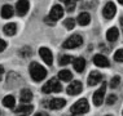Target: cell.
I'll use <instances>...</instances> for the list:
<instances>
[{"label":"cell","mask_w":123,"mask_h":116,"mask_svg":"<svg viewBox=\"0 0 123 116\" xmlns=\"http://www.w3.org/2000/svg\"><path fill=\"white\" fill-rule=\"evenodd\" d=\"M29 71H30L31 79L35 81H42L43 79H45V76H47V70L43 67L42 65H39L38 62H32L29 67Z\"/></svg>","instance_id":"1"},{"label":"cell","mask_w":123,"mask_h":116,"mask_svg":"<svg viewBox=\"0 0 123 116\" xmlns=\"http://www.w3.org/2000/svg\"><path fill=\"white\" fill-rule=\"evenodd\" d=\"M88 110H89V106H88V101L86 98L79 99V101L75 102V103L71 106V108H70L71 114H74V115L86 114V112H88Z\"/></svg>","instance_id":"2"},{"label":"cell","mask_w":123,"mask_h":116,"mask_svg":"<svg viewBox=\"0 0 123 116\" xmlns=\"http://www.w3.org/2000/svg\"><path fill=\"white\" fill-rule=\"evenodd\" d=\"M83 43V39L80 35H71L69 39H66L65 43L62 44L65 49H74V48H78Z\"/></svg>","instance_id":"3"},{"label":"cell","mask_w":123,"mask_h":116,"mask_svg":"<svg viewBox=\"0 0 123 116\" xmlns=\"http://www.w3.org/2000/svg\"><path fill=\"white\" fill-rule=\"evenodd\" d=\"M44 93H53V92H61L62 90V85L60 84V81L57 80V79H51L47 84H44V87H43L42 89Z\"/></svg>","instance_id":"4"},{"label":"cell","mask_w":123,"mask_h":116,"mask_svg":"<svg viewBox=\"0 0 123 116\" xmlns=\"http://www.w3.org/2000/svg\"><path fill=\"white\" fill-rule=\"evenodd\" d=\"M105 90H106V85H105V83L102 84V87L98 89V90H96L95 92V94H93V103L95 106H101L102 105V102H104V97H105Z\"/></svg>","instance_id":"5"},{"label":"cell","mask_w":123,"mask_h":116,"mask_svg":"<svg viewBox=\"0 0 123 116\" xmlns=\"http://www.w3.org/2000/svg\"><path fill=\"white\" fill-rule=\"evenodd\" d=\"M115 12H117V8H115L114 3L113 1H108L104 6V11H102V14H104L105 18L111 19L115 16Z\"/></svg>","instance_id":"6"},{"label":"cell","mask_w":123,"mask_h":116,"mask_svg":"<svg viewBox=\"0 0 123 116\" xmlns=\"http://www.w3.org/2000/svg\"><path fill=\"white\" fill-rule=\"evenodd\" d=\"M39 54H40V57L45 62L48 66H51L53 63V54H52V52L49 50L48 48H45V46H43V48L39 49Z\"/></svg>","instance_id":"7"},{"label":"cell","mask_w":123,"mask_h":116,"mask_svg":"<svg viewBox=\"0 0 123 116\" xmlns=\"http://www.w3.org/2000/svg\"><path fill=\"white\" fill-rule=\"evenodd\" d=\"M29 8H30L29 0H18L17 4H16V11H17L18 16H25L29 12Z\"/></svg>","instance_id":"8"},{"label":"cell","mask_w":123,"mask_h":116,"mask_svg":"<svg viewBox=\"0 0 123 116\" xmlns=\"http://www.w3.org/2000/svg\"><path fill=\"white\" fill-rule=\"evenodd\" d=\"M82 89H83L82 83L75 80V81H73L71 84L68 87L66 92H68V94H69V95H76V94H79V93L82 92Z\"/></svg>","instance_id":"9"},{"label":"cell","mask_w":123,"mask_h":116,"mask_svg":"<svg viewBox=\"0 0 123 116\" xmlns=\"http://www.w3.org/2000/svg\"><path fill=\"white\" fill-rule=\"evenodd\" d=\"M62 16H64V8H62L61 5H53L51 12H49V17H51L53 21H57V19L62 18Z\"/></svg>","instance_id":"10"},{"label":"cell","mask_w":123,"mask_h":116,"mask_svg":"<svg viewBox=\"0 0 123 116\" xmlns=\"http://www.w3.org/2000/svg\"><path fill=\"white\" fill-rule=\"evenodd\" d=\"M66 105V101L62 98H53L51 101H48V107L51 110H60Z\"/></svg>","instance_id":"11"},{"label":"cell","mask_w":123,"mask_h":116,"mask_svg":"<svg viewBox=\"0 0 123 116\" xmlns=\"http://www.w3.org/2000/svg\"><path fill=\"white\" fill-rule=\"evenodd\" d=\"M101 80H102V75L98 71H92L88 76V85H91V87L97 85Z\"/></svg>","instance_id":"12"},{"label":"cell","mask_w":123,"mask_h":116,"mask_svg":"<svg viewBox=\"0 0 123 116\" xmlns=\"http://www.w3.org/2000/svg\"><path fill=\"white\" fill-rule=\"evenodd\" d=\"M93 63L98 67H109V61L105 55L102 54H96L93 57Z\"/></svg>","instance_id":"13"},{"label":"cell","mask_w":123,"mask_h":116,"mask_svg":"<svg viewBox=\"0 0 123 116\" xmlns=\"http://www.w3.org/2000/svg\"><path fill=\"white\" fill-rule=\"evenodd\" d=\"M73 66H74V70L76 72H83V71H84V68H86L84 58H82V57L75 58L74 61H73Z\"/></svg>","instance_id":"14"},{"label":"cell","mask_w":123,"mask_h":116,"mask_svg":"<svg viewBox=\"0 0 123 116\" xmlns=\"http://www.w3.org/2000/svg\"><path fill=\"white\" fill-rule=\"evenodd\" d=\"M34 110V107H32V105H21L19 107H17L14 110L16 114H24V115H30Z\"/></svg>","instance_id":"15"},{"label":"cell","mask_w":123,"mask_h":116,"mask_svg":"<svg viewBox=\"0 0 123 116\" xmlns=\"http://www.w3.org/2000/svg\"><path fill=\"white\" fill-rule=\"evenodd\" d=\"M76 22L79 23L80 26H87L89 22H91V16L88 14V13H80V14L78 16V19H76Z\"/></svg>","instance_id":"16"},{"label":"cell","mask_w":123,"mask_h":116,"mask_svg":"<svg viewBox=\"0 0 123 116\" xmlns=\"http://www.w3.org/2000/svg\"><path fill=\"white\" fill-rule=\"evenodd\" d=\"M19 99H21V102H24V103H29V102L32 99L31 90H30V89H22L21 95H19Z\"/></svg>","instance_id":"17"},{"label":"cell","mask_w":123,"mask_h":116,"mask_svg":"<svg viewBox=\"0 0 123 116\" xmlns=\"http://www.w3.org/2000/svg\"><path fill=\"white\" fill-rule=\"evenodd\" d=\"M119 36V32H118V28L117 27H111L108 30V32H106V39H108L109 41H115L118 39Z\"/></svg>","instance_id":"18"},{"label":"cell","mask_w":123,"mask_h":116,"mask_svg":"<svg viewBox=\"0 0 123 116\" xmlns=\"http://www.w3.org/2000/svg\"><path fill=\"white\" fill-rule=\"evenodd\" d=\"M58 79L62 81H70L73 79V74L69 70H61V71L58 72Z\"/></svg>","instance_id":"19"},{"label":"cell","mask_w":123,"mask_h":116,"mask_svg":"<svg viewBox=\"0 0 123 116\" xmlns=\"http://www.w3.org/2000/svg\"><path fill=\"white\" fill-rule=\"evenodd\" d=\"M17 32V26L14 23H8V25L4 26V34L8 36H12Z\"/></svg>","instance_id":"20"},{"label":"cell","mask_w":123,"mask_h":116,"mask_svg":"<svg viewBox=\"0 0 123 116\" xmlns=\"http://www.w3.org/2000/svg\"><path fill=\"white\" fill-rule=\"evenodd\" d=\"M13 16V8L11 5H4L1 8V17L3 18H5V19H8V18H11Z\"/></svg>","instance_id":"21"},{"label":"cell","mask_w":123,"mask_h":116,"mask_svg":"<svg viewBox=\"0 0 123 116\" xmlns=\"http://www.w3.org/2000/svg\"><path fill=\"white\" fill-rule=\"evenodd\" d=\"M3 105L5 106L6 108H13L16 105V99L13 95H6V97H4V99H3Z\"/></svg>","instance_id":"22"},{"label":"cell","mask_w":123,"mask_h":116,"mask_svg":"<svg viewBox=\"0 0 123 116\" xmlns=\"http://www.w3.org/2000/svg\"><path fill=\"white\" fill-rule=\"evenodd\" d=\"M71 61H73V58L70 57V55H61V57H60L58 63L61 65V66H66V65L70 63Z\"/></svg>","instance_id":"23"},{"label":"cell","mask_w":123,"mask_h":116,"mask_svg":"<svg viewBox=\"0 0 123 116\" xmlns=\"http://www.w3.org/2000/svg\"><path fill=\"white\" fill-rule=\"evenodd\" d=\"M64 25H65V27L68 28V30H73L75 27V21L73 18H68L66 21L64 22Z\"/></svg>","instance_id":"24"},{"label":"cell","mask_w":123,"mask_h":116,"mask_svg":"<svg viewBox=\"0 0 123 116\" xmlns=\"http://www.w3.org/2000/svg\"><path fill=\"white\" fill-rule=\"evenodd\" d=\"M114 59L117 62H123V49H118L114 54Z\"/></svg>","instance_id":"25"},{"label":"cell","mask_w":123,"mask_h":116,"mask_svg":"<svg viewBox=\"0 0 123 116\" xmlns=\"http://www.w3.org/2000/svg\"><path fill=\"white\" fill-rule=\"evenodd\" d=\"M119 83H121V77L119 76H114L110 81V88H117L119 85Z\"/></svg>","instance_id":"26"},{"label":"cell","mask_w":123,"mask_h":116,"mask_svg":"<svg viewBox=\"0 0 123 116\" xmlns=\"http://www.w3.org/2000/svg\"><path fill=\"white\" fill-rule=\"evenodd\" d=\"M117 101V97H115V94H110L108 98H106V105H109V106H111L114 102Z\"/></svg>","instance_id":"27"},{"label":"cell","mask_w":123,"mask_h":116,"mask_svg":"<svg viewBox=\"0 0 123 116\" xmlns=\"http://www.w3.org/2000/svg\"><path fill=\"white\" fill-rule=\"evenodd\" d=\"M5 48H6V43H5L4 40H3V39H0V53L4 50Z\"/></svg>","instance_id":"28"},{"label":"cell","mask_w":123,"mask_h":116,"mask_svg":"<svg viewBox=\"0 0 123 116\" xmlns=\"http://www.w3.org/2000/svg\"><path fill=\"white\" fill-rule=\"evenodd\" d=\"M44 21H45V23H47V25H49V26L55 25V21H53V19H52L51 17H49V16H48V17H45V18H44Z\"/></svg>","instance_id":"29"},{"label":"cell","mask_w":123,"mask_h":116,"mask_svg":"<svg viewBox=\"0 0 123 116\" xmlns=\"http://www.w3.org/2000/svg\"><path fill=\"white\" fill-rule=\"evenodd\" d=\"M3 74H4V67L0 66V80H1V77H3Z\"/></svg>","instance_id":"30"},{"label":"cell","mask_w":123,"mask_h":116,"mask_svg":"<svg viewBox=\"0 0 123 116\" xmlns=\"http://www.w3.org/2000/svg\"><path fill=\"white\" fill-rule=\"evenodd\" d=\"M61 1H64L66 5H69V4H71V3H73V0H61Z\"/></svg>","instance_id":"31"},{"label":"cell","mask_w":123,"mask_h":116,"mask_svg":"<svg viewBox=\"0 0 123 116\" xmlns=\"http://www.w3.org/2000/svg\"><path fill=\"white\" fill-rule=\"evenodd\" d=\"M118 1H119V4H122V5H123V0H118Z\"/></svg>","instance_id":"32"},{"label":"cell","mask_w":123,"mask_h":116,"mask_svg":"<svg viewBox=\"0 0 123 116\" xmlns=\"http://www.w3.org/2000/svg\"><path fill=\"white\" fill-rule=\"evenodd\" d=\"M121 25L123 26V17H122V19H121Z\"/></svg>","instance_id":"33"},{"label":"cell","mask_w":123,"mask_h":116,"mask_svg":"<svg viewBox=\"0 0 123 116\" xmlns=\"http://www.w3.org/2000/svg\"><path fill=\"white\" fill-rule=\"evenodd\" d=\"M122 114H123V111H122Z\"/></svg>","instance_id":"34"}]
</instances>
